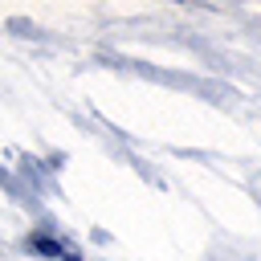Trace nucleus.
Instances as JSON below:
<instances>
[{
    "label": "nucleus",
    "mask_w": 261,
    "mask_h": 261,
    "mask_svg": "<svg viewBox=\"0 0 261 261\" xmlns=\"http://www.w3.org/2000/svg\"><path fill=\"white\" fill-rule=\"evenodd\" d=\"M29 249H33V253H45V257H61V261H82V253H77L73 245L53 241V237H33V241H29Z\"/></svg>",
    "instance_id": "1"
}]
</instances>
